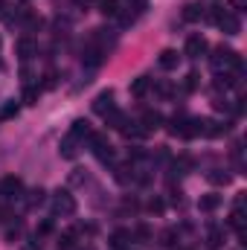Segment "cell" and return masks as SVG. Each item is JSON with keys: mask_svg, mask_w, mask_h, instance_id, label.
Returning a JSON list of instances; mask_svg holds the SVG:
<instances>
[{"mask_svg": "<svg viewBox=\"0 0 247 250\" xmlns=\"http://www.w3.org/2000/svg\"><path fill=\"white\" fill-rule=\"evenodd\" d=\"M160 245L163 248H175L178 245V230H163L160 233Z\"/></svg>", "mask_w": 247, "mask_h": 250, "instance_id": "83f0119b", "label": "cell"}, {"mask_svg": "<svg viewBox=\"0 0 247 250\" xmlns=\"http://www.w3.org/2000/svg\"><path fill=\"white\" fill-rule=\"evenodd\" d=\"M79 146H82V143H79L76 137H70V134H67V137L62 140V146H59V154H62L64 160H73V157L79 154Z\"/></svg>", "mask_w": 247, "mask_h": 250, "instance_id": "7c38bea8", "label": "cell"}, {"mask_svg": "<svg viewBox=\"0 0 247 250\" xmlns=\"http://www.w3.org/2000/svg\"><path fill=\"white\" fill-rule=\"evenodd\" d=\"M186 169H192V160L189 157H178L172 163V175H186Z\"/></svg>", "mask_w": 247, "mask_h": 250, "instance_id": "f1b7e54d", "label": "cell"}, {"mask_svg": "<svg viewBox=\"0 0 247 250\" xmlns=\"http://www.w3.org/2000/svg\"><path fill=\"white\" fill-rule=\"evenodd\" d=\"M212 70L215 73H242L245 70V62H242V56L233 50V47H215V53H212Z\"/></svg>", "mask_w": 247, "mask_h": 250, "instance_id": "6da1fadb", "label": "cell"}, {"mask_svg": "<svg viewBox=\"0 0 247 250\" xmlns=\"http://www.w3.org/2000/svg\"><path fill=\"white\" fill-rule=\"evenodd\" d=\"M157 93H160V96H172V93H175V87H172L169 82H160V84H157Z\"/></svg>", "mask_w": 247, "mask_h": 250, "instance_id": "836d02e7", "label": "cell"}, {"mask_svg": "<svg viewBox=\"0 0 247 250\" xmlns=\"http://www.w3.org/2000/svg\"><path fill=\"white\" fill-rule=\"evenodd\" d=\"M215 23H218L227 35H239V32H242V21H239V15H236V12H227V9H224V12H221V18H218Z\"/></svg>", "mask_w": 247, "mask_h": 250, "instance_id": "8992f818", "label": "cell"}, {"mask_svg": "<svg viewBox=\"0 0 247 250\" xmlns=\"http://www.w3.org/2000/svg\"><path fill=\"white\" fill-rule=\"evenodd\" d=\"M134 178H137V175H134L131 166H117V169H114V181H117V184H131Z\"/></svg>", "mask_w": 247, "mask_h": 250, "instance_id": "603a6c76", "label": "cell"}, {"mask_svg": "<svg viewBox=\"0 0 247 250\" xmlns=\"http://www.w3.org/2000/svg\"><path fill=\"white\" fill-rule=\"evenodd\" d=\"M148 90H151V79H148V76H137V79L131 82V96L140 99V96H145Z\"/></svg>", "mask_w": 247, "mask_h": 250, "instance_id": "e0dca14e", "label": "cell"}, {"mask_svg": "<svg viewBox=\"0 0 247 250\" xmlns=\"http://www.w3.org/2000/svg\"><path fill=\"white\" fill-rule=\"evenodd\" d=\"M76 245V230H67L62 239H59V250H70Z\"/></svg>", "mask_w": 247, "mask_h": 250, "instance_id": "4dcf8cb0", "label": "cell"}, {"mask_svg": "<svg viewBox=\"0 0 247 250\" xmlns=\"http://www.w3.org/2000/svg\"><path fill=\"white\" fill-rule=\"evenodd\" d=\"M53 212L56 215H73L76 212V198L67 192V189H59L53 195Z\"/></svg>", "mask_w": 247, "mask_h": 250, "instance_id": "277c9868", "label": "cell"}, {"mask_svg": "<svg viewBox=\"0 0 247 250\" xmlns=\"http://www.w3.org/2000/svg\"><path fill=\"white\" fill-rule=\"evenodd\" d=\"M169 134L172 137H198V128H195V120L192 117H186V114H175L172 120H169Z\"/></svg>", "mask_w": 247, "mask_h": 250, "instance_id": "3957f363", "label": "cell"}, {"mask_svg": "<svg viewBox=\"0 0 247 250\" xmlns=\"http://www.w3.org/2000/svg\"><path fill=\"white\" fill-rule=\"evenodd\" d=\"M87 146H90V151L96 154V160L99 163H114V157H117V151H114V146L108 143V137L105 134H90L87 137Z\"/></svg>", "mask_w": 247, "mask_h": 250, "instance_id": "7a4b0ae2", "label": "cell"}, {"mask_svg": "<svg viewBox=\"0 0 247 250\" xmlns=\"http://www.w3.org/2000/svg\"><path fill=\"white\" fill-rule=\"evenodd\" d=\"M123 0H99V12L105 15V18H120V12H123Z\"/></svg>", "mask_w": 247, "mask_h": 250, "instance_id": "2e32d148", "label": "cell"}, {"mask_svg": "<svg viewBox=\"0 0 247 250\" xmlns=\"http://www.w3.org/2000/svg\"><path fill=\"white\" fill-rule=\"evenodd\" d=\"M50 230H53V221H50V218H47V221H41V224H38V236H47V233H50Z\"/></svg>", "mask_w": 247, "mask_h": 250, "instance_id": "d590c367", "label": "cell"}, {"mask_svg": "<svg viewBox=\"0 0 247 250\" xmlns=\"http://www.w3.org/2000/svg\"><path fill=\"white\" fill-rule=\"evenodd\" d=\"M3 9H6V6H3V0H0V18H3V15H6V12H3Z\"/></svg>", "mask_w": 247, "mask_h": 250, "instance_id": "f35d334b", "label": "cell"}, {"mask_svg": "<svg viewBox=\"0 0 247 250\" xmlns=\"http://www.w3.org/2000/svg\"><path fill=\"white\" fill-rule=\"evenodd\" d=\"M0 47H3V38H0Z\"/></svg>", "mask_w": 247, "mask_h": 250, "instance_id": "60d3db41", "label": "cell"}, {"mask_svg": "<svg viewBox=\"0 0 247 250\" xmlns=\"http://www.w3.org/2000/svg\"><path fill=\"white\" fill-rule=\"evenodd\" d=\"M131 239H134V236H131L128 230H117V233L111 236V248L114 250H125L128 245H131Z\"/></svg>", "mask_w": 247, "mask_h": 250, "instance_id": "44dd1931", "label": "cell"}, {"mask_svg": "<svg viewBox=\"0 0 247 250\" xmlns=\"http://www.w3.org/2000/svg\"><path fill=\"white\" fill-rule=\"evenodd\" d=\"M79 3H82V6H84V3H90V0H79Z\"/></svg>", "mask_w": 247, "mask_h": 250, "instance_id": "ab89813d", "label": "cell"}, {"mask_svg": "<svg viewBox=\"0 0 247 250\" xmlns=\"http://www.w3.org/2000/svg\"><path fill=\"white\" fill-rule=\"evenodd\" d=\"M201 87V76L198 73H186V79H184V90L186 93H195Z\"/></svg>", "mask_w": 247, "mask_h": 250, "instance_id": "4316f807", "label": "cell"}, {"mask_svg": "<svg viewBox=\"0 0 247 250\" xmlns=\"http://www.w3.org/2000/svg\"><path fill=\"white\" fill-rule=\"evenodd\" d=\"M21 192H23V181H21V178H12V175H9V178L0 181V195H3V198H18Z\"/></svg>", "mask_w": 247, "mask_h": 250, "instance_id": "ba28073f", "label": "cell"}, {"mask_svg": "<svg viewBox=\"0 0 247 250\" xmlns=\"http://www.w3.org/2000/svg\"><path fill=\"white\" fill-rule=\"evenodd\" d=\"M18 111H21V105H18L15 99H9V102L0 108V120H12V117H18Z\"/></svg>", "mask_w": 247, "mask_h": 250, "instance_id": "484cf974", "label": "cell"}, {"mask_svg": "<svg viewBox=\"0 0 247 250\" xmlns=\"http://www.w3.org/2000/svg\"><path fill=\"white\" fill-rule=\"evenodd\" d=\"M218 207H221V195H215V192L198 198V209H201V212H215Z\"/></svg>", "mask_w": 247, "mask_h": 250, "instance_id": "5bb4252c", "label": "cell"}, {"mask_svg": "<svg viewBox=\"0 0 247 250\" xmlns=\"http://www.w3.org/2000/svg\"><path fill=\"white\" fill-rule=\"evenodd\" d=\"M93 134V128H90V123L87 120H76V123L70 125V137H76L79 143H87V137Z\"/></svg>", "mask_w": 247, "mask_h": 250, "instance_id": "8fae6325", "label": "cell"}, {"mask_svg": "<svg viewBox=\"0 0 247 250\" xmlns=\"http://www.w3.org/2000/svg\"><path fill=\"white\" fill-rule=\"evenodd\" d=\"M41 90H44V87H38V84H26V90H23V102H26V105H35L38 96H41Z\"/></svg>", "mask_w": 247, "mask_h": 250, "instance_id": "d4e9b609", "label": "cell"}, {"mask_svg": "<svg viewBox=\"0 0 247 250\" xmlns=\"http://www.w3.org/2000/svg\"><path fill=\"white\" fill-rule=\"evenodd\" d=\"M114 108H117V105H114V90H111V87H108V90H102V93L93 99V111H96L102 120H105V117H108Z\"/></svg>", "mask_w": 247, "mask_h": 250, "instance_id": "5b68a950", "label": "cell"}, {"mask_svg": "<svg viewBox=\"0 0 247 250\" xmlns=\"http://www.w3.org/2000/svg\"><path fill=\"white\" fill-rule=\"evenodd\" d=\"M15 53H18V59H21V62H29V59L38 53V44H35L32 38H18V44H15Z\"/></svg>", "mask_w": 247, "mask_h": 250, "instance_id": "9c48e42d", "label": "cell"}, {"mask_svg": "<svg viewBox=\"0 0 247 250\" xmlns=\"http://www.w3.org/2000/svg\"><path fill=\"white\" fill-rule=\"evenodd\" d=\"M18 236H21V224H15V227H9V233H6V239H9V242H15Z\"/></svg>", "mask_w": 247, "mask_h": 250, "instance_id": "8d00e7d4", "label": "cell"}, {"mask_svg": "<svg viewBox=\"0 0 247 250\" xmlns=\"http://www.w3.org/2000/svg\"><path fill=\"white\" fill-rule=\"evenodd\" d=\"M206 245L212 250H218L224 245V230H221L218 224H209V230H206Z\"/></svg>", "mask_w": 247, "mask_h": 250, "instance_id": "ac0fdd59", "label": "cell"}, {"mask_svg": "<svg viewBox=\"0 0 247 250\" xmlns=\"http://www.w3.org/2000/svg\"><path fill=\"white\" fill-rule=\"evenodd\" d=\"M134 236H137V239H143V242H148V239H151V230H148L145 224H140V227L134 230Z\"/></svg>", "mask_w": 247, "mask_h": 250, "instance_id": "d6a6232c", "label": "cell"}, {"mask_svg": "<svg viewBox=\"0 0 247 250\" xmlns=\"http://www.w3.org/2000/svg\"><path fill=\"white\" fill-rule=\"evenodd\" d=\"M44 204V189H35V192H29V198H26V207L29 209H35V207H41Z\"/></svg>", "mask_w": 247, "mask_h": 250, "instance_id": "f546056e", "label": "cell"}, {"mask_svg": "<svg viewBox=\"0 0 247 250\" xmlns=\"http://www.w3.org/2000/svg\"><path fill=\"white\" fill-rule=\"evenodd\" d=\"M206 181H209L212 187H227V184H230V172H224V169H209V172H206Z\"/></svg>", "mask_w": 247, "mask_h": 250, "instance_id": "ffe728a7", "label": "cell"}, {"mask_svg": "<svg viewBox=\"0 0 247 250\" xmlns=\"http://www.w3.org/2000/svg\"><path fill=\"white\" fill-rule=\"evenodd\" d=\"M206 50H209V44H206L204 35H189V38H186V50L184 53L189 56V59H201Z\"/></svg>", "mask_w": 247, "mask_h": 250, "instance_id": "52a82bcc", "label": "cell"}, {"mask_svg": "<svg viewBox=\"0 0 247 250\" xmlns=\"http://www.w3.org/2000/svg\"><path fill=\"white\" fill-rule=\"evenodd\" d=\"M102 62H105V53H102V50H96L93 44H90V47L84 50V56H82V64H84V67H90V70H96Z\"/></svg>", "mask_w": 247, "mask_h": 250, "instance_id": "4fadbf2b", "label": "cell"}, {"mask_svg": "<svg viewBox=\"0 0 247 250\" xmlns=\"http://www.w3.org/2000/svg\"><path fill=\"white\" fill-rule=\"evenodd\" d=\"M105 123L111 125V128H117V131H123L125 123H128V117H125L123 111H117V108H114V111H111V114L105 117Z\"/></svg>", "mask_w": 247, "mask_h": 250, "instance_id": "7402d4cb", "label": "cell"}, {"mask_svg": "<svg viewBox=\"0 0 247 250\" xmlns=\"http://www.w3.org/2000/svg\"><path fill=\"white\" fill-rule=\"evenodd\" d=\"M137 123L145 128V134H151V131H157V128L163 125V114H160V111H143V117H140Z\"/></svg>", "mask_w": 247, "mask_h": 250, "instance_id": "30bf717a", "label": "cell"}, {"mask_svg": "<svg viewBox=\"0 0 247 250\" xmlns=\"http://www.w3.org/2000/svg\"><path fill=\"white\" fill-rule=\"evenodd\" d=\"M206 15V6L204 3H186V9H184V21H189V23H195V21H201Z\"/></svg>", "mask_w": 247, "mask_h": 250, "instance_id": "9a60e30c", "label": "cell"}, {"mask_svg": "<svg viewBox=\"0 0 247 250\" xmlns=\"http://www.w3.org/2000/svg\"><path fill=\"white\" fill-rule=\"evenodd\" d=\"M157 64H160L163 70H175V67L181 64V56H178L175 50H163V53H160V59H157Z\"/></svg>", "mask_w": 247, "mask_h": 250, "instance_id": "d6986e66", "label": "cell"}, {"mask_svg": "<svg viewBox=\"0 0 247 250\" xmlns=\"http://www.w3.org/2000/svg\"><path fill=\"white\" fill-rule=\"evenodd\" d=\"M227 224H230L236 233H245V215H242V209H233L230 218H227Z\"/></svg>", "mask_w": 247, "mask_h": 250, "instance_id": "cb8c5ba5", "label": "cell"}, {"mask_svg": "<svg viewBox=\"0 0 247 250\" xmlns=\"http://www.w3.org/2000/svg\"><path fill=\"white\" fill-rule=\"evenodd\" d=\"M230 3H233V9H236V12H242V9L247 6V0H230Z\"/></svg>", "mask_w": 247, "mask_h": 250, "instance_id": "74e56055", "label": "cell"}, {"mask_svg": "<svg viewBox=\"0 0 247 250\" xmlns=\"http://www.w3.org/2000/svg\"><path fill=\"white\" fill-rule=\"evenodd\" d=\"M163 209H166V204H163L160 198H151V201H148V212H163Z\"/></svg>", "mask_w": 247, "mask_h": 250, "instance_id": "1f68e13d", "label": "cell"}, {"mask_svg": "<svg viewBox=\"0 0 247 250\" xmlns=\"http://www.w3.org/2000/svg\"><path fill=\"white\" fill-rule=\"evenodd\" d=\"M82 172H84V169H76V172L70 175V184H84V181H87V175H82Z\"/></svg>", "mask_w": 247, "mask_h": 250, "instance_id": "e575fe53", "label": "cell"}]
</instances>
